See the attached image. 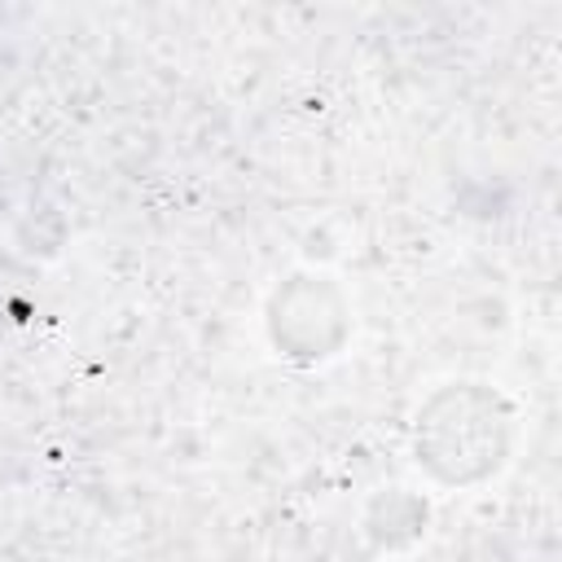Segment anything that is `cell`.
Instances as JSON below:
<instances>
[{"instance_id":"obj_2","label":"cell","mask_w":562,"mask_h":562,"mask_svg":"<svg viewBox=\"0 0 562 562\" xmlns=\"http://www.w3.org/2000/svg\"><path fill=\"white\" fill-rule=\"evenodd\" d=\"M268 334L294 360H325L351 334V307L329 277H290L268 303Z\"/></svg>"},{"instance_id":"obj_1","label":"cell","mask_w":562,"mask_h":562,"mask_svg":"<svg viewBox=\"0 0 562 562\" xmlns=\"http://www.w3.org/2000/svg\"><path fill=\"white\" fill-rule=\"evenodd\" d=\"M509 443H514V408L487 382L439 386L422 404L413 430L417 465L448 487H470L492 479L509 461Z\"/></svg>"}]
</instances>
